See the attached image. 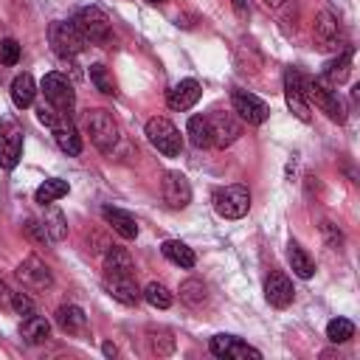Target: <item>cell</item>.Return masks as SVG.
Masks as SVG:
<instances>
[{
  "instance_id": "1",
  "label": "cell",
  "mask_w": 360,
  "mask_h": 360,
  "mask_svg": "<svg viewBox=\"0 0 360 360\" xmlns=\"http://www.w3.org/2000/svg\"><path fill=\"white\" fill-rule=\"evenodd\" d=\"M37 118H39V124H45L53 132V141L65 155H79L82 152V138H79L68 112H62L51 104H42V107H37Z\"/></svg>"
},
{
  "instance_id": "2",
  "label": "cell",
  "mask_w": 360,
  "mask_h": 360,
  "mask_svg": "<svg viewBox=\"0 0 360 360\" xmlns=\"http://www.w3.org/2000/svg\"><path fill=\"white\" fill-rule=\"evenodd\" d=\"M73 25L79 28L84 42H90V45H107L110 42V17L98 6L79 8L76 17H73Z\"/></svg>"
},
{
  "instance_id": "3",
  "label": "cell",
  "mask_w": 360,
  "mask_h": 360,
  "mask_svg": "<svg viewBox=\"0 0 360 360\" xmlns=\"http://www.w3.org/2000/svg\"><path fill=\"white\" fill-rule=\"evenodd\" d=\"M211 202H214V211L222 219H242L250 208V191H248V186H239V183L222 186V188L214 191Z\"/></svg>"
},
{
  "instance_id": "4",
  "label": "cell",
  "mask_w": 360,
  "mask_h": 360,
  "mask_svg": "<svg viewBox=\"0 0 360 360\" xmlns=\"http://www.w3.org/2000/svg\"><path fill=\"white\" fill-rule=\"evenodd\" d=\"M301 87H304L307 101H312L321 112H326V115H329L332 121H338V124L346 121V110H343L338 93H335L329 84H323L321 79H304V76H301Z\"/></svg>"
},
{
  "instance_id": "5",
  "label": "cell",
  "mask_w": 360,
  "mask_h": 360,
  "mask_svg": "<svg viewBox=\"0 0 360 360\" xmlns=\"http://www.w3.org/2000/svg\"><path fill=\"white\" fill-rule=\"evenodd\" d=\"M87 135L96 143V149H101V152H112L115 143H118V138H121L112 112L110 110H101V107H96V110L87 112Z\"/></svg>"
},
{
  "instance_id": "6",
  "label": "cell",
  "mask_w": 360,
  "mask_h": 360,
  "mask_svg": "<svg viewBox=\"0 0 360 360\" xmlns=\"http://www.w3.org/2000/svg\"><path fill=\"white\" fill-rule=\"evenodd\" d=\"M146 138H149V143H152L160 155H166V158H174V155H180V149H183V135H180V129H177L169 118H160V115H155V118L146 121Z\"/></svg>"
},
{
  "instance_id": "7",
  "label": "cell",
  "mask_w": 360,
  "mask_h": 360,
  "mask_svg": "<svg viewBox=\"0 0 360 360\" xmlns=\"http://www.w3.org/2000/svg\"><path fill=\"white\" fill-rule=\"evenodd\" d=\"M48 42H51V48H53V53L56 56H76V53H82L84 51V37L79 34V28L73 25V20L70 22H65V20H56V22H51L48 25Z\"/></svg>"
},
{
  "instance_id": "8",
  "label": "cell",
  "mask_w": 360,
  "mask_h": 360,
  "mask_svg": "<svg viewBox=\"0 0 360 360\" xmlns=\"http://www.w3.org/2000/svg\"><path fill=\"white\" fill-rule=\"evenodd\" d=\"M22 127L14 118H3L0 121V169L11 172L20 163L22 155Z\"/></svg>"
},
{
  "instance_id": "9",
  "label": "cell",
  "mask_w": 360,
  "mask_h": 360,
  "mask_svg": "<svg viewBox=\"0 0 360 360\" xmlns=\"http://www.w3.org/2000/svg\"><path fill=\"white\" fill-rule=\"evenodd\" d=\"M39 90H42L45 101H48L51 107L62 110V112H70V110H73V104H76V93H73V84L68 82V76H62V73H56V70L45 73V79H42Z\"/></svg>"
},
{
  "instance_id": "10",
  "label": "cell",
  "mask_w": 360,
  "mask_h": 360,
  "mask_svg": "<svg viewBox=\"0 0 360 360\" xmlns=\"http://www.w3.org/2000/svg\"><path fill=\"white\" fill-rule=\"evenodd\" d=\"M284 101H287L290 112H292L298 121H304V124L312 121V115H309V101H307V96H304V87H301V73H298L295 68H287V70H284Z\"/></svg>"
},
{
  "instance_id": "11",
  "label": "cell",
  "mask_w": 360,
  "mask_h": 360,
  "mask_svg": "<svg viewBox=\"0 0 360 360\" xmlns=\"http://www.w3.org/2000/svg\"><path fill=\"white\" fill-rule=\"evenodd\" d=\"M231 104H233V112H236L242 121L253 124V127L264 124L267 115H270V107H267L259 96H253V93H248V90H233V93H231Z\"/></svg>"
},
{
  "instance_id": "12",
  "label": "cell",
  "mask_w": 360,
  "mask_h": 360,
  "mask_svg": "<svg viewBox=\"0 0 360 360\" xmlns=\"http://www.w3.org/2000/svg\"><path fill=\"white\" fill-rule=\"evenodd\" d=\"M14 276L20 278V284H22L25 290H48V287L53 284V276H51L48 264H45L42 259H37V256L22 259V262L17 264V270H14Z\"/></svg>"
},
{
  "instance_id": "13",
  "label": "cell",
  "mask_w": 360,
  "mask_h": 360,
  "mask_svg": "<svg viewBox=\"0 0 360 360\" xmlns=\"http://www.w3.org/2000/svg\"><path fill=\"white\" fill-rule=\"evenodd\" d=\"M211 354L225 357V360H262V352L248 346L242 338L236 335H214L211 338Z\"/></svg>"
},
{
  "instance_id": "14",
  "label": "cell",
  "mask_w": 360,
  "mask_h": 360,
  "mask_svg": "<svg viewBox=\"0 0 360 360\" xmlns=\"http://www.w3.org/2000/svg\"><path fill=\"white\" fill-rule=\"evenodd\" d=\"M160 191H163V202L169 208H174V211L186 208L191 202V183H188V177L183 172H166Z\"/></svg>"
},
{
  "instance_id": "15",
  "label": "cell",
  "mask_w": 360,
  "mask_h": 360,
  "mask_svg": "<svg viewBox=\"0 0 360 360\" xmlns=\"http://www.w3.org/2000/svg\"><path fill=\"white\" fill-rule=\"evenodd\" d=\"M208 124H211V146H217V149L231 146L242 135V124L231 112H211Z\"/></svg>"
},
{
  "instance_id": "16",
  "label": "cell",
  "mask_w": 360,
  "mask_h": 360,
  "mask_svg": "<svg viewBox=\"0 0 360 360\" xmlns=\"http://www.w3.org/2000/svg\"><path fill=\"white\" fill-rule=\"evenodd\" d=\"M264 298L270 307L276 309H284L292 304L295 298V290H292V281L281 273V270H270V276L264 278Z\"/></svg>"
},
{
  "instance_id": "17",
  "label": "cell",
  "mask_w": 360,
  "mask_h": 360,
  "mask_svg": "<svg viewBox=\"0 0 360 360\" xmlns=\"http://www.w3.org/2000/svg\"><path fill=\"white\" fill-rule=\"evenodd\" d=\"M104 290H107L118 304H127V307H135V304L143 298V290L135 284L132 276H104Z\"/></svg>"
},
{
  "instance_id": "18",
  "label": "cell",
  "mask_w": 360,
  "mask_h": 360,
  "mask_svg": "<svg viewBox=\"0 0 360 360\" xmlns=\"http://www.w3.org/2000/svg\"><path fill=\"white\" fill-rule=\"evenodd\" d=\"M200 82L197 79H180L169 93H166V104L169 110H191L197 101H200Z\"/></svg>"
},
{
  "instance_id": "19",
  "label": "cell",
  "mask_w": 360,
  "mask_h": 360,
  "mask_svg": "<svg viewBox=\"0 0 360 360\" xmlns=\"http://www.w3.org/2000/svg\"><path fill=\"white\" fill-rule=\"evenodd\" d=\"M101 217H104V222H107L118 236H124V239H135V236H138V222H135V217H132L129 211L104 205V208H101Z\"/></svg>"
},
{
  "instance_id": "20",
  "label": "cell",
  "mask_w": 360,
  "mask_h": 360,
  "mask_svg": "<svg viewBox=\"0 0 360 360\" xmlns=\"http://www.w3.org/2000/svg\"><path fill=\"white\" fill-rule=\"evenodd\" d=\"M352 56H354V51L346 45L335 59H329L326 62V68H323V84H332V87H338V84H343L346 82V76H349V65H352Z\"/></svg>"
},
{
  "instance_id": "21",
  "label": "cell",
  "mask_w": 360,
  "mask_h": 360,
  "mask_svg": "<svg viewBox=\"0 0 360 360\" xmlns=\"http://www.w3.org/2000/svg\"><path fill=\"white\" fill-rule=\"evenodd\" d=\"M56 326H59L62 332H68V335H82V332L87 329V315H84L82 307L65 304V307L56 309Z\"/></svg>"
},
{
  "instance_id": "22",
  "label": "cell",
  "mask_w": 360,
  "mask_h": 360,
  "mask_svg": "<svg viewBox=\"0 0 360 360\" xmlns=\"http://www.w3.org/2000/svg\"><path fill=\"white\" fill-rule=\"evenodd\" d=\"M338 20L329 14V11H321L318 14V20H315V42H318V48H323V51H329V48H340L338 45Z\"/></svg>"
},
{
  "instance_id": "23",
  "label": "cell",
  "mask_w": 360,
  "mask_h": 360,
  "mask_svg": "<svg viewBox=\"0 0 360 360\" xmlns=\"http://www.w3.org/2000/svg\"><path fill=\"white\" fill-rule=\"evenodd\" d=\"M34 98H37L34 76H31V73L14 76V82H11V101H14V107H17V110H25V107L34 104Z\"/></svg>"
},
{
  "instance_id": "24",
  "label": "cell",
  "mask_w": 360,
  "mask_h": 360,
  "mask_svg": "<svg viewBox=\"0 0 360 360\" xmlns=\"http://www.w3.org/2000/svg\"><path fill=\"white\" fill-rule=\"evenodd\" d=\"M287 259H290V267H292V273H295L298 278H312V276H315V262H312V256H309L295 239H290V245H287Z\"/></svg>"
},
{
  "instance_id": "25",
  "label": "cell",
  "mask_w": 360,
  "mask_h": 360,
  "mask_svg": "<svg viewBox=\"0 0 360 360\" xmlns=\"http://www.w3.org/2000/svg\"><path fill=\"white\" fill-rule=\"evenodd\" d=\"M104 273L107 276H132V256L129 250L112 245L104 253Z\"/></svg>"
},
{
  "instance_id": "26",
  "label": "cell",
  "mask_w": 360,
  "mask_h": 360,
  "mask_svg": "<svg viewBox=\"0 0 360 360\" xmlns=\"http://www.w3.org/2000/svg\"><path fill=\"white\" fill-rule=\"evenodd\" d=\"M160 250H163V256L172 262V264H177V267H194L197 264V256H194V250L186 245V242H180V239H166L163 245H160Z\"/></svg>"
},
{
  "instance_id": "27",
  "label": "cell",
  "mask_w": 360,
  "mask_h": 360,
  "mask_svg": "<svg viewBox=\"0 0 360 360\" xmlns=\"http://www.w3.org/2000/svg\"><path fill=\"white\" fill-rule=\"evenodd\" d=\"M39 222H42V228L48 233V242H62L68 236V219H65V214L53 202L45 208V217Z\"/></svg>"
},
{
  "instance_id": "28",
  "label": "cell",
  "mask_w": 360,
  "mask_h": 360,
  "mask_svg": "<svg viewBox=\"0 0 360 360\" xmlns=\"http://www.w3.org/2000/svg\"><path fill=\"white\" fill-rule=\"evenodd\" d=\"M20 335L25 343H45L51 338V323L42 318V315H31V318H22L20 323Z\"/></svg>"
},
{
  "instance_id": "29",
  "label": "cell",
  "mask_w": 360,
  "mask_h": 360,
  "mask_svg": "<svg viewBox=\"0 0 360 360\" xmlns=\"http://www.w3.org/2000/svg\"><path fill=\"white\" fill-rule=\"evenodd\" d=\"M186 132H188V141L197 149H208L211 146V124H208V115H191Z\"/></svg>"
},
{
  "instance_id": "30",
  "label": "cell",
  "mask_w": 360,
  "mask_h": 360,
  "mask_svg": "<svg viewBox=\"0 0 360 360\" xmlns=\"http://www.w3.org/2000/svg\"><path fill=\"white\" fill-rule=\"evenodd\" d=\"M65 194H68V183H65V180H59V177H48L45 183H39V186H37L34 200H37L39 205H51V202L62 200Z\"/></svg>"
},
{
  "instance_id": "31",
  "label": "cell",
  "mask_w": 360,
  "mask_h": 360,
  "mask_svg": "<svg viewBox=\"0 0 360 360\" xmlns=\"http://www.w3.org/2000/svg\"><path fill=\"white\" fill-rule=\"evenodd\" d=\"M143 298H146L155 309H169L172 301H174V295L169 292V287H163L160 281H149V284L143 287Z\"/></svg>"
},
{
  "instance_id": "32",
  "label": "cell",
  "mask_w": 360,
  "mask_h": 360,
  "mask_svg": "<svg viewBox=\"0 0 360 360\" xmlns=\"http://www.w3.org/2000/svg\"><path fill=\"white\" fill-rule=\"evenodd\" d=\"M180 301H186L188 307H202L205 304V284L200 278H186L180 284Z\"/></svg>"
},
{
  "instance_id": "33",
  "label": "cell",
  "mask_w": 360,
  "mask_h": 360,
  "mask_svg": "<svg viewBox=\"0 0 360 360\" xmlns=\"http://www.w3.org/2000/svg\"><path fill=\"white\" fill-rule=\"evenodd\" d=\"M326 338H329L332 343H346V340L354 338V323H352L349 318H332V321L326 323Z\"/></svg>"
},
{
  "instance_id": "34",
  "label": "cell",
  "mask_w": 360,
  "mask_h": 360,
  "mask_svg": "<svg viewBox=\"0 0 360 360\" xmlns=\"http://www.w3.org/2000/svg\"><path fill=\"white\" fill-rule=\"evenodd\" d=\"M90 82H93L96 90L104 93V96H112V93H115V82H112V76L107 73L104 65H90Z\"/></svg>"
},
{
  "instance_id": "35",
  "label": "cell",
  "mask_w": 360,
  "mask_h": 360,
  "mask_svg": "<svg viewBox=\"0 0 360 360\" xmlns=\"http://www.w3.org/2000/svg\"><path fill=\"white\" fill-rule=\"evenodd\" d=\"M8 304L14 307V312H17L20 318H31V315H37V304H34V298L25 295V292H11Z\"/></svg>"
},
{
  "instance_id": "36",
  "label": "cell",
  "mask_w": 360,
  "mask_h": 360,
  "mask_svg": "<svg viewBox=\"0 0 360 360\" xmlns=\"http://www.w3.org/2000/svg\"><path fill=\"white\" fill-rule=\"evenodd\" d=\"M17 59H20V42L17 39H3L0 42V62L3 65H17Z\"/></svg>"
},
{
  "instance_id": "37",
  "label": "cell",
  "mask_w": 360,
  "mask_h": 360,
  "mask_svg": "<svg viewBox=\"0 0 360 360\" xmlns=\"http://www.w3.org/2000/svg\"><path fill=\"white\" fill-rule=\"evenodd\" d=\"M25 233L34 236L37 242H48V233H45L42 222H37V219H25Z\"/></svg>"
},
{
  "instance_id": "38",
  "label": "cell",
  "mask_w": 360,
  "mask_h": 360,
  "mask_svg": "<svg viewBox=\"0 0 360 360\" xmlns=\"http://www.w3.org/2000/svg\"><path fill=\"white\" fill-rule=\"evenodd\" d=\"M231 6H233V11H236V17H239V20H248V17H250V11H248V3H245V0H231Z\"/></svg>"
},
{
  "instance_id": "39",
  "label": "cell",
  "mask_w": 360,
  "mask_h": 360,
  "mask_svg": "<svg viewBox=\"0 0 360 360\" xmlns=\"http://www.w3.org/2000/svg\"><path fill=\"white\" fill-rule=\"evenodd\" d=\"M101 352H104V354H107V357H115V354H118V349H115V346H112V343H110V340H107V343H104V346H101Z\"/></svg>"
},
{
  "instance_id": "40",
  "label": "cell",
  "mask_w": 360,
  "mask_h": 360,
  "mask_svg": "<svg viewBox=\"0 0 360 360\" xmlns=\"http://www.w3.org/2000/svg\"><path fill=\"white\" fill-rule=\"evenodd\" d=\"M8 298H11V292H8V287H6V284H3V278H0V304H6Z\"/></svg>"
},
{
  "instance_id": "41",
  "label": "cell",
  "mask_w": 360,
  "mask_h": 360,
  "mask_svg": "<svg viewBox=\"0 0 360 360\" xmlns=\"http://www.w3.org/2000/svg\"><path fill=\"white\" fill-rule=\"evenodd\" d=\"M262 3H264L267 8H281V6H284V0H262Z\"/></svg>"
},
{
  "instance_id": "42",
  "label": "cell",
  "mask_w": 360,
  "mask_h": 360,
  "mask_svg": "<svg viewBox=\"0 0 360 360\" xmlns=\"http://www.w3.org/2000/svg\"><path fill=\"white\" fill-rule=\"evenodd\" d=\"M146 3H152V6H160V3H166V0H146Z\"/></svg>"
}]
</instances>
